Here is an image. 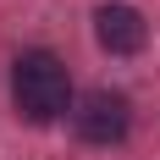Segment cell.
Here are the masks:
<instances>
[{
  "mask_svg": "<svg viewBox=\"0 0 160 160\" xmlns=\"http://www.w3.org/2000/svg\"><path fill=\"white\" fill-rule=\"evenodd\" d=\"M94 39L111 55H132V50H144L149 28H144V11L138 6H99L94 11Z\"/></svg>",
  "mask_w": 160,
  "mask_h": 160,
  "instance_id": "obj_3",
  "label": "cell"
},
{
  "mask_svg": "<svg viewBox=\"0 0 160 160\" xmlns=\"http://www.w3.org/2000/svg\"><path fill=\"white\" fill-rule=\"evenodd\" d=\"M11 99H17V111L28 116V122H55V116L66 111V99H72V78H66L61 55H50V50L17 55V66H11Z\"/></svg>",
  "mask_w": 160,
  "mask_h": 160,
  "instance_id": "obj_1",
  "label": "cell"
},
{
  "mask_svg": "<svg viewBox=\"0 0 160 160\" xmlns=\"http://www.w3.org/2000/svg\"><path fill=\"white\" fill-rule=\"evenodd\" d=\"M78 132L88 138V144H116L122 132H127V99L111 94V88H94V94L78 99Z\"/></svg>",
  "mask_w": 160,
  "mask_h": 160,
  "instance_id": "obj_2",
  "label": "cell"
}]
</instances>
